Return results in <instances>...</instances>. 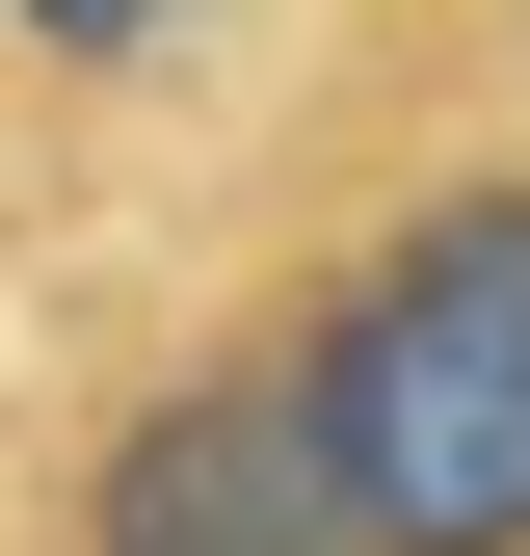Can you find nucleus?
Returning <instances> with one entry per match:
<instances>
[{
  "label": "nucleus",
  "mask_w": 530,
  "mask_h": 556,
  "mask_svg": "<svg viewBox=\"0 0 530 556\" xmlns=\"http://www.w3.org/2000/svg\"><path fill=\"white\" fill-rule=\"evenodd\" d=\"M292 397H318V451H345L371 556H530V186L398 213Z\"/></svg>",
  "instance_id": "f257e3e1"
},
{
  "label": "nucleus",
  "mask_w": 530,
  "mask_h": 556,
  "mask_svg": "<svg viewBox=\"0 0 530 556\" xmlns=\"http://www.w3.org/2000/svg\"><path fill=\"white\" fill-rule=\"evenodd\" d=\"M80 556H371V504H345V451H318L292 371H213V397H160V425H106Z\"/></svg>",
  "instance_id": "f03ea898"
},
{
  "label": "nucleus",
  "mask_w": 530,
  "mask_h": 556,
  "mask_svg": "<svg viewBox=\"0 0 530 556\" xmlns=\"http://www.w3.org/2000/svg\"><path fill=\"white\" fill-rule=\"evenodd\" d=\"M0 27H27V53H160L186 0H0Z\"/></svg>",
  "instance_id": "7ed1b4c3"
}]
</instances>
